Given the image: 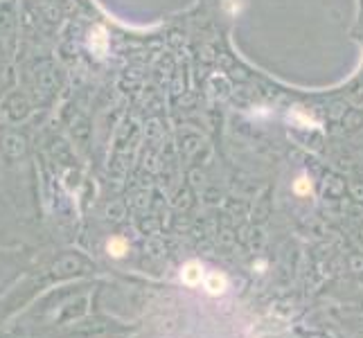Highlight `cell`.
<instances>
[{
	"instance_id": "1",
	"label": "cell",
	"mask_w": 363,
	"mask_h": 338,
	"mask_svg": "<svg viewBox=\"0 0 363 338\" xmlns=\"http://www.w3.org/2000/svg\"><path fill=\"white\" fill-rule=\"evenodd\" d=\"M205 289L210 295H221L226 291V277L219 273H210L205 277Z\"/></svg>"
},
{
	"instance_id": "2",
	"label": "cell",
	"mask_w": 363,
	"mask_h": 338,
	"mask_svg": "<svg viewBox=\"0 0 363 338\" xmlns=\"http://www.w3.org/2000/svg\"><path fill=\"white\" fill-rule=\"evenodd\" d=\"M183 282L185 284H190V286H194V284H199L201 280H203V269H201L199 264H188L183 269Z\"/></svg>"
},
{
	"instance_id": "3",
	"label": "cell",
	"mask_w": 363,
	"mask_h": 338,
	"mask_svg": "<svg viewBox=\"0 0 363 338\" xmlns=\"http://www.w3.org/2000/svg\"><path fill=\"white\" fill-rule=\"evenodd\" d=\"M106 248H108V255H113V257H122L124 253H127V241L122 239V237H113V239L106 244Z\"/></svg>"
},
{
	"instance_id": "4",
	"label": "cell",
	"mask_w": 363,
	"mask_h": 338,
	"mask_svg": "<svg viewBox=\"0 0 363 338\" xmlns=\"http://www.w3.org/2000/svg\"><path fill=\"white\" fill-rule=\"evenodd\" d=\"M294 190H296V192H298V194H309V192H311V183H309V180H307V178H305V176H300V178H298V180H296V185H294Z\"/></svg>"
}]
</instances>
